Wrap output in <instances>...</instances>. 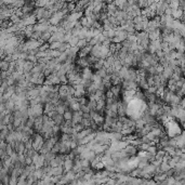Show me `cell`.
Here are the masks:
<instances>
[{
	"label": "cell",
	"mask_w": 185,
	"mask_h": 185,
	"mask_svg": "<svg viewBox=\"0 0 185 185\" xmlns=\"http://www.w3.org/2000/svg\"><path fill=\"white\" fill-rule=\"evenodd\" d=\"M21 23L23 24V26H28V25H35L37 23V18L36 16L33 13H30L28 16H26L25 18H22L21 20Z\"/></svg>",
	"instance_id": "1"
},
{
	"label": "cell",
	"mask_w": 185,
	"mask_h": 185,
	"mask_svg": "<svg viewBox=\"0 0 185 185\" xmlns=\"http://www.w3.org/2000/svg\"><path fill=\"white\" fill-rule=\"evenodd\" d=\"M123 151L126 152L127 155L131 157V156L137 155V151H139V149H137V146H133V145H131V144H128V145H127V146L123 148Z\"/></svg>",
	"instance_id": "2"
},
{
	"label": "cell",
	"mask_w": 185,
	"mask_h": 185,
	"mask_svg": "<svg viewBox=\"0 0 185 185\" xmlns=\"http://www.w3.org/2000/svg\"><path fill=\"white\" fill-rule=\"evenodd\" d=\"M67 89H68V85H60L59 91H57V93H59V95H60V98L65 101V96L68 94Z\"/></svg>",
	"instance_id": "3"
},
{
	"label": "cell",
	"mask_w": 185,
	"mask_h": 185,
	"mask_svg": "<svg viewBox=\"0 0 185 185\" xmlns=\"http://www.w3.org/2000/svg\"><path fill=\"white\" fill-rule=\"evenodd\" d=\"M160 35H161V30H160L159 28H156V29H154V30H152V32H149L148 33V39H149V41L158 39L160 37Z\"/></svg>",
	"instance_id": "4"
},
{
	"label": "cell",
	"mask_w": 185,
	"mask_h": 185,
	"mask_svg": "<svg viewBox=\"0 0 185 185\" xmlns=\"http://www.w3.org/2000/svg\"><path fill=\"white\" fill-rule=\"evenodd\" d=\"M82 119V112L81 110H76V112H73V117H71V121L74 123H79L81 122Z\"/></svg>",
	"instance_id": "5"
},
{
	"label": "cell",
	"mask_w": 185,
	"mask_h": 185,
	"mask_svg": "<svg viewBox=\"0 0 185 185\" xmlns=\"http://www.w3.org/2000/svg\"><path fill=\"white\" fill-rule=\"evenodd\" d=\"M171 16L173 20H181L182 21L183 18V10L181 9H172V12H171Z\"/></svg>",
	"instance_id": "6"
},
{
	"label": "cell",
	"mask_w": 185,
	"mask_h": 185,
	"mask_svg": "<svg viewBox=\"0 0 185 185\" xmlns=\"http://www.w3.org/2000/svg\"><path fill=\"white\" fill-rule=\"evenodd\" d=\"M76 65H78V66H80L81 68H83V67H88L89 66V63H88L87 59L86 57H78L77 60H75V62H74Z\"/></svg>",
	"instance_id": "7"
},
{
	"label": "cell",
	"mask_w": 185,
	"mask_h": 185,
	"mask_svg": "<svg viewBox=\"0 0 185 185\" xmlns=\"http://www.w3.org/2000/svg\"><path fill=\"white\" fill-rule=\"evenodd\" d=\"M73 164H74V160L73 159H69V158H65L64 164H63V169H64V173L66 171H69V170H71Z\"/></svg>",
	"instance_id": "8"
},
{
	"label": "cell",
	"mask_w": 185,
	"mask_h": 185,
	"mask_svg": "<svg viewBox=\"0 0 185 185\" xmlns=\"http://www.w3.org/2000/svg\"><path fill=\"white\" fill-rule=\"evenodd\" d=\"M46 78H48V79L50 80L52 85H61V82H60V77L55 75V74L52 73L51 75H49L48 77H46Z\"/></svg>",
	"instance_id": "9"
},
{
	"label": "cell",
	"mask_w": 185,
	"mask_h": 185,
	"mask_svg": "<svg viewBox=\"0 0 185 185\" xmlns=\"http://www.w3.org/2000/svg\"><path fill=\"white\" fill-rule=\"evenodd\" d=\"M5 106H6V110H9L10 113H12L14 110V107H15V103L9 98V100L5 102Z\"/></svg>",
	"instance_id": "10"
},
{
	"label": "cell",
	"mask_w": 185,
	"mask_h": 185,
	"mask_svg": "<svg viewBox=\"0 0 185 185\" xmlns=\"http://www.w3.org/2000/svg\"><path fill=\"white\" fill-rule=\"evenodd\" d=\"M52 119H53V121H54V123L55 125H62V123L64 122V118H63V115H61V114H55L54 116L52 117Z\"/></svg>",
	"instance_id": "11"
},
{
	"label": "cell",
	"mask_w": 185,
	"mask_h": 185,
	"mask_svg": "<svg viewBox=\"0 0 185 185\" xmlns=\"http://www.w3.org/2000/svg\"><path fill=\"white\" fill-rule=\"evenodd\" d=\"M110 90L113 92L114 96H119L120 95V90H121V85H117V86H112L110 88Z\"/></svg>",
	"instance_id": "12"
},
{
	"label": "cell",
	"mask_w": 185,
	"mask_h": 185,
	"mask_svg": "<svg viewBox=\"0 0 185 185\" xmlns=\"http://www.w3.org/2000/svg\"><path fill=\"white\" fill-rule=\"evenodd\" d=\"M9 63L10 62L6 61V60H3V59L0 60V71H8V68H9Z\"/></svg>",
	"instance_id": "13"
},
{
	"label": "cell",
	"mask_w": 185,
	"mask_h": 185,
	"mask_svg": "<svg viewBox=\"0 0 185 185\" xmlns=\"http://www.w3.org/2000/svg\"><path fill=\"white\" fill-rule=\"evenodd\" d=\"M79 21H80V23H81L82 27H87V28L91 27V26H90V24H89V22H88V17H87V16L82 15L81 17L79 18Z\"/></svg>",
	"instance_id": "14"
},
{
	"label": "cell",
	"mask_w": 185,
	"mask_h": 185,
	"mask_svg": "<svg viewBox=\"0 0 185 185\" xmlns=\"http://www.w3.org/2000/svg\"><path fill=\"white\" fill-rule=\"evenodd\" d=\"M69 110H71V112H76V110H80V104L78 101H76V102H73L69 104Z\"/></svg>",
	"instance_id": "15"
},
{
	"label": "cell",
	"mask_w": 185,
	"mask_h": 185,
	"mask_svg": "<svg viewBox=\"0 0 185 185\" xmlns=\"http://www.w3.org/2000/svg\"><path fill=\"white\" fill-rule=\"evenodd\" d=\"M91 80H92V82H93V83H96V85H98V83H101V82H102V77H100V76H98V74L94 71V73L92 74Z\"/></svg>",
	"instance_id": "16"
},
{
	"label": "cell",
	"mask_w": 185,
	"mask_h": 185,
	"mask_svg": "<svg viewBox=\"0 0 185 185\" xmlns=\"http://www.w3.org/2000/svg\"><path fill=\"white\" fill-rule=\"evenodd\" d=\"M34 65H35V63H33V62H30V61H27L26 60L25 61V63H24V71H29L30 69L34 67Z\"/></svg>",
	"instance_id": "17"
},
{
	"label": "cell",
	"mask_w": 185,
	"mask_h": 185,
	"mask_svg": "<svg viewBox=\"0 0 185 185\" xmlns=\"http://www.w3.org/2000/svg\"><path fill=\"white\" fill-rule=\"evenodd\" d=\"M9 20H10V22H11L12 24H17V23H20V22H21V17L18 15H16L15 13L12 14V15L9 17Z\"/></svg>",
	"instance_id": "18"
},
{
	"label": "cell",
	"mask_w": 185,
	"mask_h": 185,
	"mask_svg": "<svg viewBox=\"0 0 185 185\" xmlns=\"http://www.w3.org/2000/svg\"><path fill=\"white\" fill-rule=\"evenodd\" d=\"M159 168H160V170H161V172H167L168 170L170 169V166L168 164V162L161 161L159 164Z\"/></svg>",
	"instance_id": "19"
},
{
	"label": "cell",
	"mask_w": 185,
	"mask_h": 185,
	"mask_svg": "<svg viewBox=\"0 0 185 185\" xmlns=\"http://www.w3.org/2000/svg\"><path fill=\"white\" fill-rule=\"evenodd\" d=\"M50 37H51V33L49 32V30H46V32H44L42 34H41L40 39H42L44 42H47V41L49 40V38H50Z\"/></svg>",
	"instance_id": "20"
},
{
	"label": "cell",
	"mask_w": 185,
	"mask_h": 185,
	"mask_svg": "<svg viewBox=\"0 0 185 185\" xmlns=\"http://www.w3.org/2000/svg\"><path fill=\"white\" fill-rule=\"evenodd\" d=\"M71 117H73V112H71V110H65L64 114H63V118H64V120H71Z\"/></svg>",
	"instance_id": "21"
},
{
	"label": "cell",
	"mask_w": 185,
	"mask_h": 185,
	"mask_svg": "<svg viewBox=\"0 0 185 185\" xmlns=\"http://www.w3.org/2000/svg\"><path fill=\"white\" fill-rule=\"evenodd\" d=\"M62 42H60V41H53V42H50L49 44V49H51V50H55V49H59V47L61 46Z\"/></svg>",
	"instance_id": "22"
},
{
	"label": "cell",
	"mask_w": 185,
	"mask_h": 185,
	"mask_svg": "<svg viewBox=\"0 0 185 185\" xmlns=\"http://www.w3.org/2000/svg\"><path fill=\"white\" fill-rule=\"evenodd\" d=\"M91 120H92V118H90V119H87V118H82L81 119V125L85 128H90V123H91Z\"/></svg>",
	"instance_id": "23"
},
{
	"label": "cell",
	"mask_w": 185,
	"mask_h": 185,
	"mask_svg": "<svg viewBox=\"0 0 185 185\" xmlns=\"http://www.w3.org/2000/svg\"><path fill=\"white\" fill-rule=\"evenodd\" d=\"M75 7H76V3L75 1H67V11L68 12H73L74 10H75Z\"/></svg>",
	"instance_id": "24"
},
{
	"label": "cell",
	"mask_w": 185,
	"mask_h": 185,
	"mask_svg": "<svg viewBox=\"0 0 185 185\" xmlns=\"http://www.w3.org/2000/svg\"><path fill=\"white\" fill-rule=\"evenodd\" d=\"M55 155H56V154H54V153H52V152H48V153L47 154H44V160H47V161H50L51 159H52V158H54L55 157Z\"/></svg>",
	"instance_id": "25"
},
{
	"label": "cell",
	"mask_w": 185,
	"mask_h": 185,
	"mask_svg": "<svg viewBox=\"0 0 185 185\" xmlns=\"http://www.w3.org/2000/svg\"><path fill=\"white\" fill-rule=\"evenodd\" d=\"M87 44H88V42H87V40H86V39H79L76 46H77L79 49H81V48H83V47L87 46Z\"/></svg>",
	"instance_id": "26"
},
{
	"label": "cell",
	"mask_w": 185,
	"mask_h": 185,
	"mask_svg": "<svg viewBox=\"0 0 185 185\" xmlns=\"http://www.w3.org/2000/svg\"><path fill=\"white\" fill-rule=\"evenodd\" d=\"M78 40H79V38H78L77 36H71V40L68 41L69 46H71V47H74V46H76V44H77V42H78Z\"/></svg>",
	"instance_id": "27"
},
{
	"label": "cell",
	"mask_w": 185,
	"mask_h": 185,
	"mask_svg": "<svg viewBox=\"0 0 185 185\" xmlns=\"http://www.w3.org/2000/svg\"><path fill=\"white\" fill-rule=\"evenodd\" d=\"M95 73L98 74L100 77H105L106 75H107V73H106V68H104V67H102V68L98 69V71H95Z\"/></svg>",
	"instance_id": "28"
},
{
	"label": "cell",
	"mask_w": 185,
	"mask_h": 185,
	"mask_svg": "<svg viewBox=\"0 0 185 185\" xmlns=\"http://www.w3.org/2000/svg\"><path fill=\"white\" fill-rule=\"evenodd\" d=\"M41 34H42V33H40V32H33V34H32V36H30L29 39L39 40V39H40V37H41Z\"/></svg>",
	"instance_id": "29"
},
{
	"label": "cell",
	"mask_w": 185,
	"mask_h": 185,
	"mask_svg": "<svg viewBox=\"0 0 185 185\" xmlns=\"http://www.w3.org/2000/svg\"><path fill=\"white\" fill-rule=\"evenodd\" d=\"M122 137L123 135L121 134L120 132H113V139L112 140H116V141H120V140H122Z\"/></svg>",
	"instance_id": "30"
},
{
	"label": "cell",
	"mask_w": 185,
	"mask_h": 185,
	"mask_svg": "<svg viewBox=\"0 0 185 185\" xmlns=\"http://www.w3.org/2000/svg\"><path fill=\"white\" fill-rule=\"evenodd\" d=\"M157 146L156 145H149L148 146V148L146 149V152H148L149 154H153V155H155L156 154V152H157Z\"/></svg>",
	"instance_id": "31"
},
{
	"label": "cell",
	"mask_w": 185,
	"mask_h": 185,
	"mask_svg": "<svg viewBox=\"0 0 185 185\" xmlns=\"http://www.w3.org/2000/svg\"><path fill=\"white\" fill-rule=\"evenodd\" d=\"M80 164H81V167H89L90 166V160L86 159V158H81L80 159Z\"/></svg>",
	"instance_id": "32"
},
{
	"label": "cell",
	"mask_w": 185,
	"mask_h": 185,
	"mask_svg": "<svg viewBox=\"0 0 185 185\" xmlns=\"http://www.w3.org/2000/svg\"><path fill=\"white\" fill-rule=\"evenodd\" d=\"M52 133H53V135H55V134H60L61 133V130H60V126L59 125H54V126H52Z\"/></svg>",
	"instance_id": "33"
},
{
	"label": "cell",
	"mask_w": 185,
	"mask_h": 185,
	"mask_svg": "<svg viewBox=\"0 0 185 185\" xmlns=\"http://www.w3.org/2000/svg\"><path fill=\"white\" fill-rule=\"evenodd\" d=\"M9 184H11V185L17 184V176H15V175H10V178H9Z\"/></svg>",
	"instance_id": "34"
},
{
	"label": "cell",
	"mask_w": 185,
	"mask_h": 185,
	"mask_svg": "<svg viewBox=\"0 0 185 185\" xmlns=\"http://www.w3.org/2000/svg\"><path fill=\"white\" fill-rule=\"evenodd\" d=\"M60 82H61V85H67L68 83V79H67L66 75L60 76Z\"/></svg>",
	"instance_id": "35"
},
{
	"label": "cell",
	"mask_w": 185,
	"mask_h": 185,
	"mask_svg": "<svg viewBox=\"0 0 185 185\" xmlns=\"http://www.w3.org/2000/svg\"><path fill=\"white\" fill-rule=\"evenodd\" d=\"M94 170H95V171H98V170H102V169H104V164H103L102 161H98V164H95V166H94V168H93Z\"/></svg>",
	"instance_id": "36"
},
{
	"label": "cell",
	"mask_w": 185,
	"mask_h": 185,
	"mask_svg": "<svg viewBox=\"0 0 185 185\" xmlns=\"http://www.w3.org/2000/svg\"><path fill=\"white\" fill-rule=\"evenodd\" d=\"M49 49V42L47 41V42H44V44H41L40 47L38 48L39 51H47Z\"/></svg>",
	"instance_id": "37"
},
{
	"label": "cell",
	"mask_w": 185,
	"mask_h": 185,
	"mask_svg": "<svg viewBox=\"0 0 185 185\" xmlns=\"http://www.w3.org/2000/svg\"><path fill=\"white\" fill-rule=\"evenodd\" d=\"M27 61H30V62H33V63H35L36 64L37 63V61H38V59L36 57V55H34V54H28L27 55Z\"/></svg>",
	"instance_id": "38"
},
{
	"label": "cell",
	"mask_w": 185,
	"mask_h": 185,
	"mask_svg": "<svg viewBox=\"0 0 185 185\" xmlns=\"http://www.w3.org/2000/svg\"><path fill=\"white\" fill-rule=\"evenodd\" d=\"M80 110L82 113H90V107L87 105V104H83V105H80Z\"/></svg>",
	"instance_id": "39"
},
{
	"label": "cell",
	"mask_w": 185,
	"mask_h": 185,
	"mask_svg": "<svg viewBox=\"0 0 185 185\" xmlns=\"http://www.w3.org/2000/svg\"><path fill=\"white\" fill-rule=\"evenodd\" d=\"M49 166H50L51 168H54V167H56V166H59V164H57V160H56V158H52V159L49 161Z\"/></svg>",
	"instance_id": "40"
},
{
	"label": "cell",
	"mask_w": 185,
	"mask_h": 185,
	"mask_svg": "<svg viewBox=\"0 0 185 185\" xmlns=\"http://www.w3.org/2000/svg\"><path fill=\"white\" fill-rule=\"evenodd\" d=\"M155 67H156V73H157V74H161L162 71H164V67L162 66V65L160 64V63H158V64L156 65Z\"/></svg>",
	"instance_id": "41"
},
{
	"label": "cell",
	"mask_w": 185,
	"mask_h": 185,
	"mask_svg": "<svg viewBox=\"0 0 185 185\" xmlns=\"http://www.w3.org/2000/svg\"><path fill=\"white\" fill-rule=\"evenodd\" d=\"M52 69L51 68H49V67H47L46 69H44V71H42V73H44V77H48L49 75H51V74H52Z\"/></svg>",
	"instance_id": "42"
},
{
	"label": "cell",
	"mask_w": 185,
	"mask_h": 185,
	"mask_svg": "<svg viewBox=\"0 0 185 185\" xmlns=\"http://www.w3.org/2000/svg\"><path fill=\"white\" fill-rule=\"evenodd\" d=\"M67 92H68L69 95H74V93H75V87H74V86L68 85V89H67Z\"/></svg>",
	"instance_id": "43"
},
{
	"label": "cell",
	"mask_w": 185,
	"mask_h": 185,
	"mask_svg": "<svg viewBox=\"0 0 185 185\" xmlns=\"http://www.w3.org/2000/svg\"><path fill=\"white\" fill-rule=\"evenodd\" d=\"M98 39H96L95 37H92V38L89 40V42H88V44H91V46H95V44H98Z\"/></svg>",
	"instance_id": "44"
},
{
	"label": "cell",
	"mask_w": 185,
	"mask_h": 185,
	"mask_svg": "<svg viewBox=\"0 0 185 185\" xmlns=\"http://www.w3.org/2000/svg\"><path fill=\"white\" fill-rule=\"evenodd\" d=\"M133 27H134V30H135V32H141V30H143L142 24H134V25H133Z\"/></svg>",
	"instance_id": "45"
},
{
	"label": "cell",
	"mask_w": 185,
	"mask_h": 185,
	"mask_svg": "<svg viewBox=\"0 0 185 185\" xmlns=\"http://www.w3.org/2000/svg\"><path fill=\"white\" fill-rule=\"evenodd\" d=\"M77 146H78L77 142H76L75 140H71V144H69V147H71V149L76 148V147H77Z\"/></svg>",
	"instance_id": "46"
},
{
	"label": "cell",
	"mask_w": 185,
	"mask_h": 185,
	"mask_svg": "<svg viewBox=\"0 0 185 185\" xmlns=\"http://www.w3.org/2000/svg\"><path fill=\"white\" fill-rule=\"evenodd\" d=\"M33 164L32 157H29V156H25V164Z\"/></svg>",
	"instance_id": "47"
},
{
	"label": "cell",
	"mask_w": 185,
	"mask_h": 185,
	"mask_svg": "<svg viewBox=\"0 0 185 185\" xmlns=\"http://www.w3.org/2000/svg\"><path fill=\"white\" fill-rule=\"evenodd\" d=\"M82 118H87V119H90L91 116H90L89 113H82Z\"/></svg>",
	"instance_id": "48"
}]
</instances>
